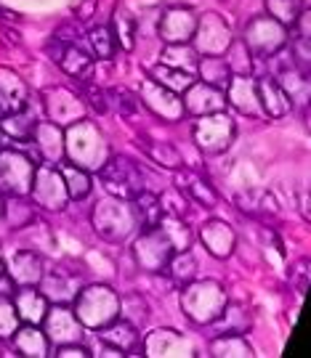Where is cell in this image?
Segmentation results:
<instances>
[{"label":"cell","instance_id":"3","mask_svg":"<svg viewBox=\"0 0 311 358\" xmlns=\"http://www.w3.org/2000/svg\"><path fill=\"white\" fill-rule=\"evenodd\" d=\"M75 316L83 324V329H102L104 324L120 316V294L106 284H91L83 287L75 294Z\"/></svg>","mask_w":311,"mask_h":358},{"label":"cell","instance_id":"22","mask_svg":"<svg viewBox=\"0 0 311 358\" xmlns=\"http://www.w3.org/2000/svg\"><path fill=\"white\" fill-rule=\"evenodd\" d=\"M226 103H232L240 115L258 117L261 103H258V90H256V80L250 75H232L226 83Z\"/></svg>","mask_w":311,"mask_h":358},{"label":"cell","instance_id":"4","mask_svg":"<svg viewBox=\"0 0 311 358\" xmlns=\"http://www.w3.org/2000/svg\"><path fill=\"white\" fill-rule=\"evenodd\" d=\"M93 229L106 242H125L133 231L141 229L133 199L109 196V199L99 202L93 210Z\"/></svg>","mask_w":311,"mask_h":358},{"label":"cell","instance_id":"9","mask_svg":"<svg viewBox=\"0 0 311 358\" xmlns=\"http://www.w3.org/2000/svg\"><path fill=\"white\" fill-rule=\"evenodd\" d=\"M173 252L176 250L168 242V236L160 231V226H155V229H141V234L133 242V260L146 273H165V266H168Z\"/></svg>","mask_w":311,"mask_h":358},{"label":"cell","instance_id":"35","mask_svg":"<svg viewBox=\"0 0 311 358\" xmlns=\"http://www.w3.org/2000/svg\"><path fill=\"white\" fill-rule=\"evenodd\" d=\"M62 170V178L67 183V194H69V199H85L88 194H91V176H88V170H83V167L72 165V162H64V165H59Z\"/></svg>","mask_w":311,"mask_h":358},{"label":"cell","instance_id":"10","mask_svg":"<svg viewBox=\"0 0 311 358\" xmlns=\"http://www.w3.org/2000/svg\"><path fill=\"white\" fill-rule=\"evenodd\" d=\"M232 27L229 22L216 11H207L202 16H197L195 35L189 43H195L197 53H205V56H223V51L232 45Z\"/></svg>","mask_w":311,"mask_h":358},{"label":"cell","instance_id":"54","mask_svg":"<svg viewBox=\"0 0 311 358\" xmlns=\"http://www.w3.org/2000/svg\"><path fill=\"white\" fill-rule=\"evenodd\" d=\"M6 141H8V136H6V133H3V128H0V149L6 146Z\"/></svg>","mask_w":311,"mask_h":358},{"label":"cell","instance_id":"53","mask_svg":"<svg viewBox=\"0 0 311 358\" xmlns=\"http://www.w3.org/2000/svg\"><path fill=\"white\" fill-rule=\"evenodd\" d=\"M8 112H11V106H8V101H6V96L0 93V120L8 115Z\"/></svg>","mask_w":311,"mask_h":358},{"label":"cell","instance_id":"17","mask_svg":"<svg viewBox=\"0 0 311 358\" xmlns=\"http://www.w3.org/2000/svg\"><path fill=\"white\" fill-rule=\"evenodd\" d=\"M29 143L35 146L38 159H43L46 165H62L64 162V128L53 125V122H38L32 130Z\"/></svg>","mask_w":311,"mask_h":358},{"label":"cell","instance_id":"31","mask_svg":"<svg viewBox=\"0 0 311 358\" xmlns=\"http://www.w3.org/2000/svg\"><path fill=\"white\" fill-rule=\"evenodd\" d=\"M165 273L170 276V282L179 284V287L189 284L197 276L195 255H192L189 250H179V252H173L170 260H168V266H165Z\"/></svg>","mask_w":311,"mask_h":358},{"label":"cell","instance_id":"26","mask_svg":"<svg viewBox=\"0 0 311 358\" xmlns=\"http://www.w3.org/2000/svg\"><path fill=\"white\" fill-rule=\"evenodd\" d=\"M13 345L16 353L25 358H46L48 356V337L40 329L38 324H19V329L13 332Z\"/></svg>","mask_w":311,"mask_h":358},{"label":"cell","instance_id":"47","mask_svg":"<svg viewBox=\"0 0 311 358\" xmlns=\"http://www.w3.org/2000/svg\"><path fill=\"white\" fill-rule=\"evenodd\" d=\"M19 316H16V308H13V300L0 294V340L6 337H13V332L19 329Z\"/></svg>","mask_w":311,"mask_h":358},{"label":"cell","instance_id":"48","mask_svg":"<svg viewBox=\"0 0 311 358\" xmlns=\"http://www.w3.org/2000/svg\"><path fill=\"white\" fill-rule=\"evenodd\" d=\"M80 83H85V85H83V90H85V93H83L80 99H88V103L93 106V112H96V115H104V112L109 109V99H106V93H104V90H99L96 85H91L88 80H80Z\"/></svg>","mask_w":311,"mask_h":358},{"label":"cell","instance_id":"40","mask_svg":"<svg viewBox=\"0 0 311 358\" xmlns=\"http://www.w3.org/2000/svg\"><path fill=\"white\" fill-rule=\"evenodd\" d=\"M219 321L226 324V327H223V332L245 334L247 329H250V324H253V313H250L247 306H242V303H232V300H226L223 313L219 316Z\"/></svg>","mask_w":311,"mask_h":358},{"label":"cell","instance_id":"33","mask_svg":"<svg viewBox=\"0 0 311 358\" xmlns=\"http://www.w3.org/2000/svg\"><path fill=\"white\" fill-rule=\"evenodd\" d=\"M149 77H152L155 83H160L163 88H168V90H173V93H179V96H181L184 90H186L189 85H192V83H195V77L189 75V72H184V69H176V66H168V64L152 66Z\"/></svg>","mask_w":311,"mask_h":358},{"label":"cell","instance_id":"28","mask_svg":"<svg viewBox=\"0 0 311 358\" xmlns=\"http://www.w3.org/2000/svg\"><path fill=\"white\" fill-rule=\"evenodd\" d=\"M56 64L75 80H91L93 75V59L88 56V51H83L75 43H64V48L59 51Z\"/></svg>","mask_w":311,"mask_h":358},{"label":"cell","instance_id":"36","mask_svg":"<svg viewBox=\"0 0 311 358\" xmlns=\"http://www.w3.org/2000/svg\"><path fill=\"white\" fill-rule=\"evenodd\" d=\"M200 56L197 51L189 45V43H168L165 51H163V64L176 66V69H184V72H195Z\"/></svg>","mask_w":311,"mask_h":358},{"label":"cell","instance_id":"24","mask_svg":"<svg viewBox=\"0 0 311 358\" xmlns=\"http://www.w3.org/2000/svg\"><path fill=\"white\" fill-rule=\"evenodd\" d=\"M13 308H16V316L22 324H43L46 313H48V297L35 289V287H19L13 289Z\"/></svg>","mask_w":311,"mask_h":358},{"label":"cell","instance_id":"55","mask_svg":"<svg viewBox=\"0 0 311 358\" xmlns=\"http://www.w3.org/2000/svg\"><path fill=\"white\" fill-rule=\"evenodd\" d=\"M3 271H6V263H3V255H0V273H3Z\"/></svg>","mask_w":311,"mask_h":358},{"label":"cell","instance_id":"2","mask_svg":"<svg viewBox=\"0 0 311 358\" xmlns=\"http://www.w3.org/2000/svg\"><path fill=\"white\" fill-rule=\"evenodd\" d=\"M226 300H229V292L216 279H192L189 284H184V316L192 319L195 324H216L223 313Z\"/></svg>","mask_w":311,"mask_h":358},{"label":"cell","instance_id":"23","mask_svg":"<svg viewBox=\"0 0 311 358\" xmlns=\"http://www.w3.org/2000/svg\"><path fill=\"white\" fill-rule=\"evenodd\" d=\"M200 239H202L207 252L213 257H219V260H226L234 252V247H237V234L223 220H207V223H202Z\"/></svg>","mask_w":311,"mask_h":358},{"label":"cell","instance_id":"34","mask_svg":"<svg viewBox=\"0 0 311 358\" xmlns=\"http://www.w3.org/2000/svg\"><path fill=\"white\" fill-rule=\"evenodd\" d=\"M141 149L149 154V159L157 162L160 167H168V170H181L184 165V157L181 152L168 141H141Z\"/></svg>","mask_w":311,"mask_h":358},{"label":"cell","instance_id":"32","mask_svg":"<svg viewBox=\"0 0 311 358\" xmlns=\"http://www.w3.org/2000/svg\"><path fill=\"white\" fill-rule=\"evenodd\" d=\"M0 93L6 96V101L11 106V112L16 109H22L29 99H27V85L25 80L11 72V69H6V66H0Z\"/></svg>","mask_w":311,"mask_h":358},{"label":"cell","instance_id":"42","mask_svg":"<svg viewBox=\"0 0 311 358\" xmlns=\"http://www.w3.org/2000/svg\"><path fill=\"white\" fill-rule=\"evenodd\" d=\"M109 29H112V38L123 51H133V45H136V19L128 11H117Z\"/></svg>","mask_w":311,"mask_h":358},{"label":"cell","instance_id":"5","mask_svg":"<svg viewBox=\"0 0 311 358\" xmlns=\"http://www.w3.org/2000/svg\"><path fill=\"white\" fill-rule=\"evenodd\" d=\"M102 186L109 192V196L117 199H136L144 192V173L136 167V162H130L128 157H106L99 170Z\"/></svg>","mask_w":311,"mask_h":358},{"label":"cell","instance_id":"1","mask_svg":"<svg viewBox=\"0 0 311 358\" xmlns=\"http://www.w3.org/2000/svg\"><path fill=\"white\" fill-rule=\"evenodd\" d=\"M64 157L83 170H99L109 157V143L102 130L88 120H80L64 130Z\"/></svg>","mask_w":311,"mask_h":358},{"label":"cell","instance_id":"15","mask_svg":"<svg viewBox=\"0 0 311 358\" xmlns=\"http://www.w3.org/2000/svg\"><path fill=\"white\" fill-rule=\"evenodd\" d=\"M144 356L149 358H189L195 356V348L192 343L176 329H155L146 337H141Z\"/></svg>","mask_w":311,"mask_h":358},{"label":"cell","instance_id":"44","mask_svg":"<svg viewBox=\"0 0 311 358\" xmlns=\"http://www.w3.org/2000/svg\"><path fill=\"white\" fill-rule=\"evenodd\" d=\"M223 62L229 64L232 75H250L253 72V53L247 51L242 40H232V45L223 51Z\"/></svg>","mask_w":311,"mask_h":358},{"label":"cell","instance_id":"30","mask_svg":"<svg viewBox=\"0 0 311 358\" xmlns=\"http://www.w3.org/2000/svg\"><path fill=\"white\" fill-rule=\"evenodd\" d=\"M197 72H200V80L207 83V85H216V88H226L229 77H232V69L223 62V56H202L197 62Z\"/></svg>","mask_w":311,"mask_h":358},{"label":"cell","instance_id":"8","mask_svg":"<svg viewBox=\"0 0 311 358\" xmlns=\"http://www.w3.org/2000/svg\"><path fill=\"white\" fill-rule=\"evenodd\" d=\"M29 196H32V205L43 207V210H51V213L64 210L67 202H69V194H67L62 170L53 165H35Z\"/></svg>","mask_w":311,"mask_h":358},{"label":"cell","instance_id":"43","mask_svg":"<svg viewBox=\"0 0 311 358\" xmlns=\"http://www.w3.org/2000/svg\"><path fill=\"white\" fill-rule=\"evenodd\" d=\"M279 77H282V88H285V93L293 99V103L296 101H306L309 99V72H296V64H293V69H285V72H279Z\"/></svg>","mask_w":311,"mask_h":358},{"label":"cell","instance_id":"13","mask_svg":"<svg viewBox=\"0 0 311 358\" xmlns=\"http://www.w3.org/2000/svg\"><path fill=\"white\" fill-rule=\"evenodd\" d=\"M139 96H141L144 106H146L152 115L160 117V120H165V122H179V120L186 115V112H184L181 96H179V93H173V90H168V88H163V85L155 83L152 77L141 83Z\"/></svg>","mask_w":311,"mask_h":358},{"label":"cell","instance_id":"7","mask_svg":"<svg viewBox=\"0 0 311 358\" xmlns=\"http://www.w3.org/2000/svg\"><path fill=\"white\" fill-rule=\"evenodd\" d=\"M35 159L19 149H0V196H29Z\"/></svg>","mask_w":311,"mask_h":358},{"label":"cell","instance_id":"51","mask_svg":"<svg viewBox=\"0 0 311 358\" xmlns=\"http://www.w3.org/2000/svg\"><path fill=\"white\" fill-rule=\"evenodd\" d=\"M293 29L298 32V38H306L311 40V13L303 8V11L298 13V19H296V24H293Z\"/></svg>","mask_w":311,"mask_h":358},{"label":"cell","instance_id":"14","mask_svg":"<svg viewBox=\"0 0 311 358\" xmlns=\"http://www.w3.org/2000/svg\"><path fill=\"white\" fill-rule=\"evenodd\" d=\"M43 332L48 337V343L56 345H69V343H83V324L78 321L75 310L67 306L48 308L46 319H43Z\"/></svg>","mask_w":311,"mask_h":358},{"label":"cell","instance_id":"16","mask_svg":"<svg viewBox=\"0 0 311 358\" xmlns=\"http://www.w3.org/2000/svg\"><path fill=\"white\" fill-rule=\"evenodd\" d=\"M184 112H189L192 117H205L213 112H223L226 109V96L223 90L216 85H207V83H192L189 88L181 93Z\"/></svg>","mask_w":311,"mask_h":358},{"label":"cell","instance_id":"11","mask_svg":"<svg viewBox=\"0 0 311 358\" xmlns=\"http://www.w3.org/2000/svg\"><path fill=\"white\" fill-rule=\"evenodd\" d=\"M192 133H195L197 146L205 154H221L232 146L237 128H234V120L229 115L213 112V115L200 117Z\"/></svg>","mask_w":311,"mask_h":358},{"label":"cell","instance_id":"41","mask_svg":"<svg viewBox=\"0 0 311 358\" xmlns=\"http://www.w3.org/2000/svg\"><path fill=\"white\" fill-rule=\"evenodd\" d=\"M3 217L13 229H25V226H32V220H35V207L29 205L25 196H8V202L3 205Z\"/></svg>","mask_w":311,"mask_h":358},{"label":"cell","instance_id":"27","mask_svg":"<svg viewBox=\"0 0 311 358\" xmlns=\"http://www.w3.org/2000/svg\"><path fill=\"white\" fill-rule=\"evenodd\" d=\"M38 112L29 106V101L22 106V109H16V112H8V115L0 120V128L3 133L13 138V141H29L32 138V130L38 125Z\"/></svg>","mask_w":311,"mask_h":358},{"label":"cell","instance_id":"49","mask_svg":"<svg viewBox=\"0 0 311 358\" xmlns=\"http://www.w3.org/2000/svg\"><path fill=\"white\" fill-rule=\"evenodd\" d=\"M109 96H115L117 109H120L123 115H133V112H136V99L130 96L128 90H112Z\"/></svg>","mask_w":311,"mask_h":358},{"label":"cell","instance_id":"6","mask_svg":"<svg viewBox=\"0 0 311 358\" xmlns=\"http://www.w3.org/2000/svg\"><path fill=\"white\" fill-rule=\"evenodd\" d=\"M245 48L253 56H261V59H274L277 53L285 48L287 43V27L279 24L277 19H272L269 13H261V16H253L245 27Z\"/></svg>","mask_w":311,"mask_h":358},{"label":"cell","instance_id":"38","mask_svg":"<svg viewBox=\"0 0 311 358\" xmlns=\"http://www.w3.org/2000/svg\"><path fill=\"white\" fill-rule=\"evenodd\" d=\"M157 226H160V231L168 236V242L173 244L176 252H179V250H189V244H192V231H189V226L184 223L181 215H168V213H165Z\"/></svg>","mask_w":311,"mask_h":358},{"label":"cell","instance_id":"12","mask_svg":"<svg viewBox=\"0 0 311 358\" xmlns=\"http://www.w3.org/2000/svg\"><path fill=\"white\" fill-rule=\"evenodd\" d=\"M43 109L48 122L59 128H69L80 120H85V101L67 88H48L43 93Z\"/></svg>","mask_w":311,"mask_h":358},{"label":"cell","instance_id":"18","mask_svg":"<svg viewBox=\"0 0 311 358\" xmlns=\"http://www.w3.org/2000/svg\"><path fill=\"white\" fill-rule=\"evenodd\" d=\"M6 273L16 287H38L43 273H46V266H43V257L35 250H16L8 257Z\"/></svg>","mask_w":311,"mask_h":358},{"label":"cell","instance_id":"45","mask_svg":"<svg viewBox=\"0 0 311 358\" xmlns=\"http://www.w3.org/2000/svg\"><path fill=\"white\" fill-rule=\"evenodd\" d=\"M300 11H303V0H266V13L285 27L296 24Z\"/></svg>","mask_w":311,"mask_h":358},{"label":"cell","instance_id":"37","mask_svg":"<svg viewBox=\"0 0 311 358\" xmlns=\"http://www.w3.org/2000/svg\"><path fill=\"white\" fill-rule=\"evenodd\" d=\"M133 207H136V215H139V226L141 229H155L157 223L163 220V205H160V196L149 194L144 189L136 199H133Z\"/></svg>","mask_w":311,"mask_h":358},{"label":"cell","instance_id":"39","mask_svg":"<svg viewBox=\"0 0 311 358\" xmlns=\"http://www.w3.org/2000/svg\"><path fill=\"white\" fill-rule=\"evenodd\" d=\"M179 186L186 192V196H189V199H195L197 205H202V207H216V205H219V194L213 192V186H210L207 180L200 178V176L186 173V178L181 176V183H179Z\"/></svg>","mask_w":311,"mask_h":358},{"label":"cell","instance_id":"29","mask_svg":"<svg viewBox=\"0 0 311 358\" xmlns=\"http://www.w3.org/2000/svg\"><path fill=\"white\" fill-rule=\"evenodd\" d=\"M210 353H213L216 358H250L253 356V348L247 345V340L242 337V334L223 332L213 340Z\"/></svg>","mask_w":311,"mask_h":358},{"label":"cell","instance_id":"46","mask_svg":"<svg viewBox=\"0 0 311 358\" xmlns=\"http://www.w3.org/2000/svg\"><path fill=\"white\" fill-rule=\"evenodd\" d=\"M88 43H91V51L96 59H112L117 51V43L109 27H93L88 32Z\"/></svg>","mask_w":311,"mask_h":358},{"label":"cell","instance_id":"21","mask_svg":"<svg viewBox=\"0 0 311 358\" xmlns=\"http://www.w3.org/2000/svg\"><path fill=\"white\" fill-rule=\"evenodd\" d=\"M256 90H258V103H261V112L269 115L272 120H282L293 112V99L285 93V88L279 85V80H274L272 75L261 77L256 80Z\"/></svg>","mask_w":311,"mask_h":358},{"label":"cell","instance_id":"56","mask_svg":"<svg viewBox=\"0 0 311 358\" xmlns=\"http://www.w3.org/2000/svg\"><path fill=\"white\" fill-rule=\"evenodd\" d=\"M3 205H6V202H3V196H0V217H3Z\"/></svg>","mask_w":311,"mask_h":358},{"label":"cell","instance_id":"20","mask_svg":"<svg viewBox=\"0 0 311 358\" xmlns=\"http://www.w3.org/2000/svg\"><path fill=\"white\" fill-rule=\"evenodd\" d=\"M99 337H102L104 345L117 348L123 356L141 350V332H139V327L133 321L123 319V316H117L115 321L104 324L102 329H99Z\"/></svg>","mask_w":311,"mask_h":358},{"label":"cell","instance_id":"50","mask_svg":"<svg viewBox=\"0 0 311 358\" xmlns=\"http://www.w3.org/2000/svg\"><path fill=\"white\" fill-rule=\"evenodd\" d=\"M56 356L59 358H91V353H88V348L83 345V343H69V345H59Z\"/></svg>","mask_w":311,"mask_h":358},{"label":"cell","instance_id":"19","mask_svg":"<svg viewBox=\"0 0 311 358\" xmlns=\"http://www.w3.org/2000/svg\"><path fill=\"white\" fill-rule=\"evenodd\" d=\"M197 13L186 6H173L160 19V38L165 43H189L195 35Z\"/></svg>","mask_w":311,"mask_h":358},{"label":"cell","instance_id":"25","mask_svg":"<svg viewBox=\"0 0 311 358\" xmlns=\"http://www.w3.org/2000/svg\"><path fill=\"white\" fill-rule=\"evenodd\" d=\"M80 284L78 279L72 276V273H67L64 268H51L43 273V279H40V292L48 297V303H59V306H67V303H72L75 300V294H78Z\"/></svg>","mask_w":311,"mask_h":358},{"label":"cell","instance_id":"52","mask_svg":"<svg viewBox=\"0 0 311 358\" xmlns=\"http://www.w3.org/2000/svg\"><path fill=\"white\" fill-rule=\"evenodd\" d=\"M102 356H106V358H123V353H120L117 348H112V345H104Z\"/></svg>","mask_w":311,"mask_h":358}]
</instances>
